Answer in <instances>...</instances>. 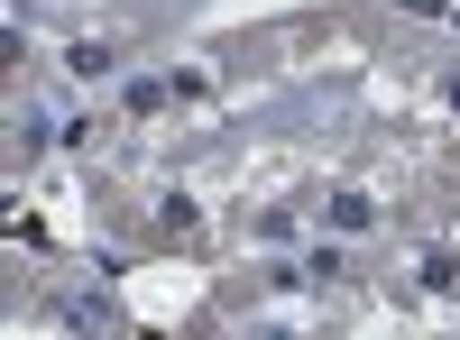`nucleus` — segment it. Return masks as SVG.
Instances as JSON below:
<instances>
[{"label":"nucleus","mask_w":460,"mask_h":340,"mask_svg":"<svg viewBox=\"0 0 460 340\" xmlns=\"http://www.w3.org/2000/svg\"><path fill=\"white\" fill-rule=\"evenodd\" d=\"M65 65L93 83V74H120V47H111V37H74V47H65Z\"/></svg>","instance_id":"1"}]
</instances>
